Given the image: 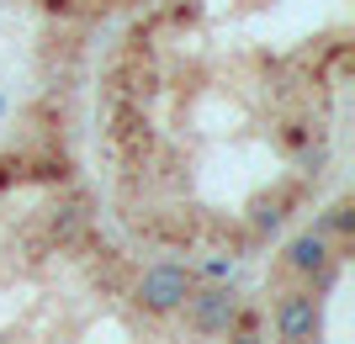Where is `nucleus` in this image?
<instances>
[{"label":"nucleus","mask_w":355,"mask_h":344,"mask_svg":"<svg viewBox=\"0 0 355 344\" xmlns=\"http://www.w3.org/2000/svg\"><path fill=\"white\" fill-rule=\"evenodd\" d=\"M186 318H191L196 334H207V339H228L239 323V297L228 286H207V291H186Z\"/></svg>","instance_id":"nucleus-1"},{"label":"nucleus","mask_w":355,"mask_h":344,"mask_svg":"<svg viewBox=\"0 0 355 344\" xmlns=\"http://www.w3.org/2000/svg\"><path fill=\"white\" fill-rule=\"evenodd\" d=\"M186 291H191V270L186 265H154L138 281V307L144 313H175L186 302Z\"/></svg>","instance_id":"nucleus-2"},{"label":"nucleus","mask_w":355,"mask_h":344,"mask_svg":"<svg viewBox=\"0 0 355 344\" xmlns=\"http://www.w3.org/2000/svg\"><path fill=\"white\" fill-rule=\"evenodd\" d=\"M318 329V297L313 291H286L276 302V339L282 344H308Z\"/></svg>","instance_id":"nucleus-3"},{"label":"nucleus","mask_w":355,"mask_h":344,"mask_svg":"<svg viewBox=\"0 0 355 344\" xmlns=\"http://www.w3.org/2000/svg\"><path fill=\"white\" fill-rule=\"evenodd\" d=\"M329 239L324 233H302V239H292V249H286V265L297 270V275H313V281H329Z\"/></svg>","instance_id":"nucleus-4"},{"label":"nucleus","mask_w":355,"mask_h":344,"mask_svg":"<svg viewBox=\"0 0 355 344\" xmlns=\"http://www.w3.org/2000/svg\"><path fill=\"white\" fill-rule=\"evenodd\" d=\"M324 228L329 233H350V201H334V207L324 212Z\"/></svg>","instance_id":"nucleus-5"},{"label":"nucleus","mask_w":355,"mask_h":344,"mask_svg":"<svg viewBox=\"0 0 355 344\" xmlns=\"http://www.w3.org/2000/svg\"><path fill=\"white\" fill-rule=\"evenodd\" d=\"M276 223H282V212H276V207H260V212H254V228H260V233H276Z\"/></svg>","instance_id":"nucleus-6"},{"label":"nucleus","mask_w":355,"mask_h":344,"mask_svg":"<svg viewBox=\"0 0 355 344\" xmlns=\"http://www.w3.org/2000/svg\"><path fill=\"white\" fill-rule=\"evenodd\" d=\"M228 344H260V339H254V334H239V339H228Z\"/></svg>","instance_id":"nucleus-7"},{"label":"nucleus","mask_w":355,"mask_h":344,"mask_svg":"<svg viewBox=\"0 0 355 344\" xmlns=\"http://www.w3.org/2000/svg\"><path fill=\"white\" fill-rule=\"evenodd\" d=\"M0 111H6V101H0Z\"/></svg>","instance_id":"nucleus-8"}]
</instances>
